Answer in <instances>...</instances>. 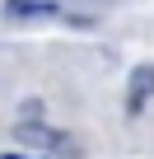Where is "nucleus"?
Masks as SVG:
<instances>
[{"label": "nucleus", "mask_w": 154, "mask_h": 159, "mask_svg": "<svg viewBox=\"0 0 154 159\" xmlns=\"http://www.w3.org/2000/svg\"><path fill=\"white\" fill-rule=\"evenodd\" d=\"M149 98H154V61L131 70V98H126V112H140Z\"/></svg>", "instance_id": "1"}, {"label": "nucleus", "mask_w": 154, "mask_h": 159, "mask_svg": "<svg viewBox=\"0 0 154 159\" xmlns=\"http://www.w3.org/2000/svg\"><path fill=\"white\" fill-rule=\"evenodd\" d=\"M0 159H37V154H0Z\"/></svg>", "instance_id": "3"}, {"label": "nucleus", "mask_w": 154, "mask_h": 159, "mask_svg": "<svg viewBox=\"0 0 154 159\" xmlns=\"http://www.w3.org/2000/svg\"><path fill=\"white\" fill-rule=\"evenodd\" d=\"M19 136H24V140H37V145H47V150H65V154H75V140H65V136H51L47 126H24Z\"/></svg>", "instance_id": "2"}]
</instances>
